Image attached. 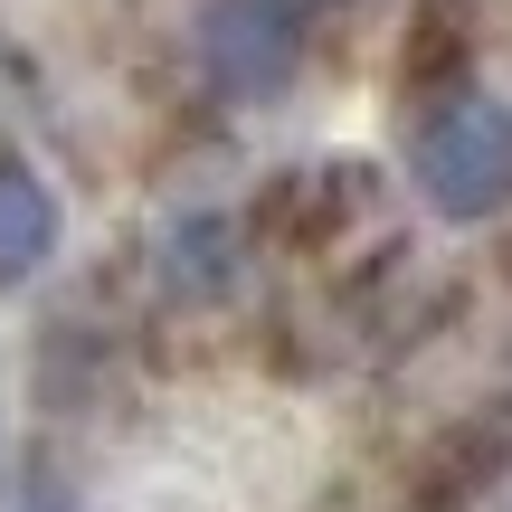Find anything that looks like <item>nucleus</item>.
<instances>
[{
    "mask_svg": "<svg viewBox=\"0 0 512 512\" xmlns=\"http://www.w3.org/2000/svg\"><path fill=\"white\" fill-rule=\"evenodd\" d=\"M408 181L456 228L512 209V105H494V95H446L418 124V143H408Z\"/></svg>",
    "mask_w": 512,
    "mask_h": 512,
    "instance_id": "obj_1",
    "label": "nucleus"
},
{
    "mask_svg": "<svg viewBox=\"0 0 512 512\" xmlns=\"http://www.w3.org/2000/svg\"><path fill=\"white\" fill-rule=\"evenodd\" d=\"M313 48V0H200V29H190V57H200V86L219 105H266L304 76Z\"/></svg>",
    "mask_w": 512,
    "mask_h": 512,
    "instance_id": "obj_2",
    "label": "nucleus"
},
{
    "mask_svg": "<svg viewBox=\"0 0 512 512\" xmlns=\"http://www.w3.org/2000/svg\"><path fill=\"white\" fill-rule=\"evenodd\" d=\"M238 275H247V238L219 219V209H200V219L171 228V247H162V285H171V294H190V304H219Z\"/></svg>",
    "mask_w": 512,
    "mask_h": 512,
    "instance_id": "obj_3",
    "label": "nucleus"
},
{
    "mask_svg": "<svg viewBox=\"0 0 512 512\" xmlns=\"http://www.w3.org/2000/svg\"><path fill=\"white\" fill-rule=\"evenodd\" d=\"M57 256V200L29 162H0V285H29Z\"/></svg>",
    "mask_w": 512,
    "mask_h": 512,
    "instance_id": "obj_4",
    "label": "nucleus"
},
{
    "mask_svg": "<svg viewBox=\"0 0 512 512\" xmlns=\"http://www.w3.org/2000/svg\"><path fill=\"white\" fill-rule=\"evenodd\" d=\"M19 512H86V503H76V484L57 475V465H29V484H19Z\"/></svg>",
    "mask_w": 512,
    "mask_h": 512,
    "instance_id": "obj_5",
    "label": "nucleus"
}]
</instances>
